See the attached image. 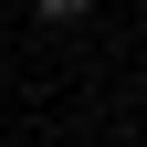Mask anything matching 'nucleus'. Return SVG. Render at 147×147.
Instances as JSON below:
<instances>
[{
  "label": "nucleus",
  "instance_id": "nucleus-1",
  "mask_svg": "<svg viewBox=\"0 0 147 147\" xmlns=\"http://www.w3.org/2000/svg\"><path fill=\"white\" fill-rule=\"evenodd\" d=\"M32 11H42V21H84L95 0H32Z\"/></svg>",
  "mask_w": 147,
  "mask_h": 147
}]
</instances>
